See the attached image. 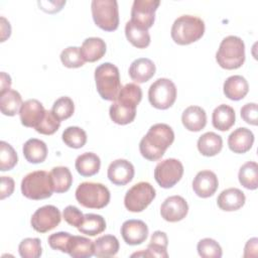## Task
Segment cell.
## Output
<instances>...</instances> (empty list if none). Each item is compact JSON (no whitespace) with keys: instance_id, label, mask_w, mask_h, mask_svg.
<instances>
[{"instance_id":"22","label":"cell","mask_w":258,"mask_h":258,"mask_svg":"<svg viewBox=\"0 0 258 258\" xmlns=\"http://www.w3.org/2000/svg\"><path fill=\"white\" fill-rule=\"evenodd\" d=\"M246 198L244 192L237 187H229L224 189L217 199L218 207L226 212L237 211L245 204Z\"/></svg>"},{"instance_id":"18","label":"cell","mask_w":258,"mask_h":258,"mask_svg":"<svg viewBox=\"0 0 258 258\" xmlns=\"http://www.w3.org/2000/svg\"><path fill=\"white\" fill-rule=\"evenodd\" d=\"M218 177L216 173L211 170L199 171L192 180V189L195 194L203 199L212 197L218 189Z\"/></svg>"},{"instance_id":"26","label":"cell","mask_w":258,"mask_h":258,"mask_svg":"<svg viewBox=\"0 0 258 258\" xmlns=\"http://www.w3.org/2000/svg\"><path fill=\"white\" fill-rule=\"evenodd\" d=\"M23 155L30 163H41L47 156L46 144L37 138H30L23 144Z\"/></svg>"},{"instance_id":"50","label":"cell","mask_w":258,"mask_h":258,"mask_svg":"<svg viewBox=\"0 0 258 258\" xmlns=\"http://www.w3.org/2000/svg\"><path fill=\"white\" fill-rule=\"evenodd\" d=\"M1 20V41H5L6 38H8L11 34V26L9 21H7L3 16L0 18Z\"/></svg>"},{"instance_id":"51","label":"cell","mask_w":258,"mask_h":258,"mask_svg":"<svg viewBox=\"0 0 258 258\" xmlns=\"http://www.w3.org/2000/svg\"><path fill=\"white\" fill-rule=\"evenodd\" d=\"M1 89H0V93L2 92H5L7 90L10 89V86H11V78L9 75H7L6 73L2 72L1 73Z\"/></svg>"},{"instance_id":"45","label":"cell","mask_w":258,"mask_h":258,"mask_svg":"<svg viewBox=\"0 0 258 258\" xmlns=\"http://www.w3.org/2000/svg\"><path fill=\"white\" fill-rule=\"evenodd\" d=\"M85 215L75 206H68L62 212L63 220L71 226L79 228L83 221Z\"/></svg>"},{"instance_id":"20","label":"cell","mask_w":258,"mask_h":258,"mask_svg":"<svg viewBox=\"0 0 258 258\" xmlns=\"http://www.w3.org/2000/svg\"><path fill=\"white\" fill-rule=\"evenodd\" d=\"M167 235L161 231H155L150 238V242L147 245V249L138 253H134L131 256H144V257H159L167 258Z\"/></svg>"},{"instance_id":"6","label":"cell","mask_w":258,"mask_h":258,"mask_svg":"<svg viewBox=\"0 0 258 258\" xmlns=\"http://www.w3.org/2000/svg\"><path fill=\"white\" fill-rule=\"evenodd\" d=\"M20 187L25 198L34 201L47 199L53 192L50 174L45 170H35L26 174Z\"/></svg>"},{"instance_id":"23","label":"cell","mask_w":258,"mask_h":258,"mask_svg":"<svg viewBox=\"0 0 258 258\" xmlns=\"http://www.w3.org/2000/svg\"><path fill=\"white\" fill-rule=\"evenodd\" d=\"M181 122L188 131H201L207 124L206 111L200 106H189L182 112Z\"/></svg>"},{"instance_id":"5","label":"cell","mask_w":258,"mask_h":258,"mask_svg":"<svg viewBox=\"0 0 258 258\" xmlns=\"http://www.w3.org/2000/svg\"><path fill=\"white\" fill-rule=\"evenodd\" d=\"M216 60L225 70H236L242 67L245 61L244 41L236 35L226 36L220 43Z\"/></svg>"},{"instance_id":"4","label":"cell","mask_w":258,"mask_h":258,"mask_svg":"<svg viewBox=\"0 0 258 258\" xmlns=\"http://www.w3.org/2000/svg\"><path fill=\"white\" fill-rule=\"evenodd\" d=\"M96 88L102 99L107 101H115L120 90L121 81L119 69L111 63L104 62L95 70Z\"/></svg>"},{"instance_id":"8","label":"cell","mask_w":258,"mask_h":258,"mask_svg":"<svg viewBox=\"0 0 258 258\" xmlns=\"http://www.w3.org/2000/svg\"><path fill=\"white\" fill-rule=\"evenodd\" d=\"M92 16L97 26L105 31H114L119 26V10L116 0H93Z\"/></svg>"},{"instance_id":"15","label":"cell","mask_w":258,"mask_h":258,"mask_svg":"<svg viewBox=\"0 0 258 258\" xmlns=\"http://www.w3.org/2000/svg\"><path fill=\"white\" fill-rule=\"evenodd\" d=\"M121 235L126 244L140 245L148 237V227L141 220H127L121 226Z\"/></svg>"},{"instance_id":"30","label":"cell","mask_w":258,"mask_h":258,"mask_svg":"<svg viewBox=\"0 0 258 258\" xmlns=\"http://www.w3.org/2000/svg\"><path fill=\"white\" fill-rule=\"evenodd\" d=\"M68 254L73 258H89L94 255V241L84 236H72Z\"/></svg>"},{"instance_id":"36","label":"cell","mask_w":258,"mask_h":258,"mask_svg":"<svg viewBox=\"0 0 258 258\" xmlns=\"http://www.w3.org/2000/svg\"><path fill=\"white\" fill-rule=\"evenodd\" d=\"M240 183L247 189H256L258 187V166L255 161L244 163L238 173Z\"/></svg>"},{"instance_id":"33","label":"cell","mask_w":258,"mask_h":258,"mask_svg":"<svg viewBox=\"0 0 258 258\" xmlns=\"http://www.w3.org/2000/svg\"><path fill=\"white\" fill-rule=\"evenodd\" d=\"M49 174L54 192L62 194L70 189L73 183V175L67 166H54Z\"/></svg>"},{"instance_id":"2","label":"cell","mask_w":258,"mask_h":258,"mask_svg":"<svg viewBox=\"0 0 258 258\" xmlns=\"http://www.w3.org/2000/svg\"><path fill=\"white\" fill-rule=\"evenodd\" d=\"M173 140L174 132L169 125L164 123L154 124L140 140V153L145 159L156 161L163 156L164 152L172 144Z\"/></svg>"},{"instance_id":"40","label":"cell","mask_w":258,"mask_h":258,"mask_svg":"<svg viewBox=\"0 0 258 258\" xmlns=\"http://www.w3.org/2000/svg\"><path fill=\"white\" fill-rule=\"evenodd\" d=\"M19 255L22 258H38L41 256V243L38 238H25L18 246Z\"/></svg>"},{"instance_id":"7","label":"cell","mask_w":258,"mask_h":258,"mask_svg":"<svg viewBox=\"0 0 258 258\" xmlns=\"http://www.w3.org/2000/svg\"><path fill=\"white\" fill-rule=\"evenodd\" d=\"M110 190L100 182L84 181L76 189V200L88 209H103L110 202Z\"/></svg>"},{"instance_id":"9","label":"cell","mask_w":258,"mask_h":258,"mask_svg":"<svg viewBox=\"0 0 258 258\" xmlns=\"http://www.w3.org/2000/svg\"><path fill=\"white\" fill-rule=\"evenodd\" d=\"M156 191L147 181H140L130 187L124 198L125 208L132 213L144 211L155 199Z\"/></svg>"},{"instance_id":"35","label":"cell","mask_w":258,"mask_h":258,"mask_svg":"<svg viewBox=\"0 0 258 258\" xmlns=\"http://www.w3.org/2000/svg\"><path fill=\"white\" fill-rule=\"evenodd\" d=\"M106 229V221L101 215L86 214L82 225L78 228L79 232L88 236H97Z\"/></svg>"},{"instance_id":"29","label":"cell","mask_w":258,"mask_h":258,"mask_svg":"<svg viewBox=\"0 0 258 258\" xmlns=\"http://www.w3.org/2000/svg\"><path fill=\"white\" fill-rule=\"evenodd\" d=\"M198 149L204 156H215L223 148V139L215 132H206L198 140Z\"/></svg>"},{"instance_id":"41","label":"cell","mask_w":258,"mask_h":258,"mask_svg":"<svg viewBox=\"0 0 258 258\" xmlns=\"http://www.w3.org/2000/svg\"><path fill=\"white\" fill-rule=\"evenodd\" d=\"M60 60L64 67L70 69L81 68L85 63L81 48L77 46H68L64 48L60 52Z\"/></svg>"},{"instance_id":"42","label":"cell","mask_w":258,"mask_h":258,"mask_svg":"<svg viewBox=\"0 0 258 258\" xmlns=\"http://www.w3.org/2000/svg\"><path fill=\"white\" fill-rule=\"evenodd\" d=\"M51 112L59 121L69 119L75 112V105L73 100L67 96L58 98L53 103Z\"/></svg>"},{"instance_id":"48","label":"cell","mask_w":258,"mask_h":258,"mask_svg":"<svg viewBox=\"0 0 258 258\" xmlns=\"http://www.w3.org/2000/svg\"><path fill=\"white\" fill-rule=\"evenodd\" d=\"M66 4V1H38L40 9L48 13H55L61 10V7Z\"/></svg>"},{"instance_id":"37","label":"cell","mask_w":258,"mask_h":258,"mask_svg":"<svg viewBox=\"0 0 258 258\" xmlns=\"http://www.w3.org/2000/svg\"><path fill=\"white\" fill-rule=\"evenodd\" d=\"M64 144L71 148H82L87 142V134L84 129L78 126H70L64 129L61 135Z\"/></svg>"},{"instance_id":"14","label":"cell","mask_w":258,"mask_h":258,"mask_svg":"<svg viewBox=\"0 0 258 258\" xmlns=\"http://www.w3.org/2000/svg\"><path fill=\"white\" fill-rule=\"evenodd\" d=\"M188 212L186 201L180 196H171L165 199L160 207V215L163 220L175 223L185 218Z\"/></svg>"},{"instance_id":"28","label":"cell","mask_w":258,"mask_h":258,"mask_svg":"<svg viewBox=\"0 0 258 258\" xmlns=\"http://www.w3.org/2000/svg\"><path fill=\"white\" fill-rule=\"evenodd\" d=\"M75 166L82 176H92L99 172L101 160L94 152H84L77 157Z\"/></svg>"},{"instance_id":"49","label":"cell","mask_w":258,"mask_h":258,"mask_svg":"<svg viewBox=\"0 0 258 258\" xmlns=\"http://www.w3.org/2000/svg\"><path fill=\"white\" fill-rule=\"evenodd\" d=\"M258 250V239L252 238L247 241L244 248V257H256Z\"/></svg>"},{"instance_id":"31","label":"cell","mask_w":258,"mask_h":258,"mask_svg":"<svg viewBox=\"0 0 258 258\" xmlns=\"http://www.w3.org/2000/svg\"><path fill=\"white\" fill-rule=\"evenodd\" d=\"M119 248V241L113 235H103L94 241V255L99 258L113 257Z\"/></svg>"},{"instance_id":"38","label":"cell","mask_w":258,"mask_h":258,"mask_svg":"<svg viewBox=\"0 0 258 258\" xmlns=\"http://www.w3.org/2000/svg\"><path fill=\"white\" fill-rule=\"evenodd\" d=\"M18 161L17 153L7 142H0V170L6 171L12 169Z\"/></svg>"},{"instance_id":"10","label":"cell","mask_w":258,"mask_h":258,"mask_svg":"<svg viewBox=\"0 0 258 258\" xmlns=\"http://www.w3.org/2000/svg\"><path fill=\"white\" fill-rule=\"evenodd\" d=\"M176 99V87L166 78L157 79L148 90L149 103L156 109L166 110L173 105Z\"/></svg>"},{"instance_id":"3","label":"cell","mask_w":258,"mask_h":258,"mask_svg":"<svg viewBox=\"0 0 258 258\" xmlns=\"http://www.w3.org/2000/svg\"><path fill=\"white\" fill-rule=\"evenodd\" d=\"M205 32V22L198 16L181 15L177 17L170 30L171 38L179 45H186L199 40Z\"/></svg>"},{"instance_id":"17","label":"cell","mask_w":258,"mask_h":258,"mask_svg":"<svg viewBox=\"0 0 258 258\" xmlns=\"http://www.w3.org/2000/svg\"><path fill=\"white\" fill-rule=\"evenodd\" d=\"M45 109L43 105L36 99H29L25 101L19 111L21 124L25 127L35 128L42 120Z\"/></svg>"},{"instance_id":"13","label":"cell","mask_w":258,"mask_h":258,"mask_svg":"<svg viewBox=\"0 0 258 258\" xmlns=\"http://www.w3.org/2000/svg\"><path fill=\"white\" fill-rule=\"evenodd\" d=\"M60 221L61 215L59 210L52 205H46L33 213L30 219V224L36 232L46 233L57 227Z\"/></svg>"},{"instance_id":"19","label":"cell","mask_w":258,"mask_h":258,"mask_svg":"<svg viewBox=\"0 0 258 258\" xmlns=\"http://www.w3.org/2000/svg\"><path fill=\"white\" fill-rule=\"evenodd\" d=\"M254 143L253 132L245 127H239L228 137V146L234 153H246Z\"/></svg>"},{"instance_id":"39","label":"cell","mask_w":258,"mask_h":258,"mask_svg":"<svg viewBox=\"0 0 258 258\" xmlns=\"http://www.w3.org/2000/svg\"><path fill=\"white\" fill-rule=\"evenodd\" d=\"M198 253L203 258H220L222 257V248L220 244L211 238H204L197 245Z\"/></svg>"},{"instance_id":"24","label":"cell","mask_w":258,"mask_h":258,"mask_svg":"<svg viewBox=\"0 0 258 258\" xmlns=\"http://www.w3.org/2000/svg\"><path fill=\"white\" fill-rule=\"evenodd\" d=\"M223 91L228 99L232 101H239L248 94L249 85L244 77L235 75L226 79L224 82Z\"/></svg>"},{"instance_id":"1","label":"cell","mask_w":258,"mask_h":258,"mask_svg":"<svg viewBox=\"0 0 258 258\" xmlns=\"http://www.w3.org/2000/svg\"><path fill=\"white\" fill-rule=\"evenodd\" d=\"M142 99L141 88L129 83L121 88L117 98L110 106L109 115L112 121L119 125H126L134 121L136 107Z\"/></svg>"},{"instance_id":"34","label":"cell","mask_w":258,"mask_h":258,"mask_svg":"<svg viewBox=\"0 0 258 258\" xmlns=\"http://www.w3.org/2000/svg\"><path fill=\"white\" fill-rule=\"evenodd\" d=\"M125 35L128 41L137 48H145L150 43L148 30L136 26L131 21H128L125 25Z\"/></svg>"},{"instance_id":"12","label":"cell","mask_w":258,"mask_h":258,"mask_svg":"<svg viewBox=\"0 0 258 258\" xmlns=\"http://www.w3.org/2000/svg\"><path fill=\"white\" fill-rule=\"evenodd\" d=\"M159 4V0H134L130 21L136 26L148 30L154 23L155 11Z\"/></svg>"},{"instance_id":"44","label":"cell","mask_w":258,"mask_h":258,"mask_svg":"<svg viewBox=\"0 0 258 258\" xmlns=\"http://www.w3.org/2000/svg\"><path fill=\"white\" fill-rule=\"evenodd\" d=\"M72 238V235L68 232H57L54 234H51L47 241L48 245L53 250H58L63 253H68V247L70 240Z\"/></svg>"},{"instance_id":"47","label":"cell","mask_w":258,"mask_h":258,"mask_svg":"<svg viewBox=\"0 0 258 258\" xmlns=\"http://www.w3.org/2000/svg\"><path fill=\"white\" fill-rule=\"evenodd\" d=\"M15 187L14 179L10 176H1V185H0V199L4 200L7 197H10Z\"/></svg>"},{"instance_id":"21","label":"cell","mask_w":258,"mask_h":258,"mask_svg":"<svg viewBox=\"0 0 258 258\" xmlns=\"http://www.w3.org/2000/svg\"><path fill=\"white\" fill-rule=\"evenodd\" d=\"M154 62L147 57H140L133 60L129 67V76L135 83L142 84L149 81L155 74Z\"/></svg>"},{"instance_id":"16","label":"cell","mask_w":258,"mask_h":258,"mask_svg":"<svg viewBox=\"0 0 258 258\" xmlns=\"http://www.w3.org/2000/svg\"><path fill=\"white\" fill-rule=\"evenodd\" d=\"M134 166L126 159H116L108 167L107 175L109 180L116 185H125L134 177Z\"/></svg>"},{"instance_id":"11","label":"cell","mask_w":258,"mask_h":258,"mask_svg":"<svg viewBox=\"0 0 258 258\" xmlns=\"http://www.w3.org/2000/svg\"><path fill=\"white\" fill-rule=\"evenodd\" d=\"M183 174L182 163L175 158H167L157 163L154 169V178L163 188L175 185Z\"/></svg>"},{"instance_id":"27","label":"cell","mask_w":258,"mask_h":258,"mask_svg":"<svg viewBox=\"0 0 258 258\" xmlns=\"http://www.w3.org/2000/svg\"><path fill=\"white\" fill-rule=\"evenodd\" d=\"M235 111L234 109L226 104L219 105L213 111L212 123L213 126L220 131H227L235 124Z\"/></svg>"},{"instance_id":"43","label":"cell","mask_w":258,"mask_h":258,"mask_svg":"<svg viewBox=\"0 0 258 258\" xmlns=\"http://www.w3.org/2000/svg\"><path fill=\"white\" fill-rule=\"evenodd\" d=\"M60 126V121L53 115L51 110H46L40 123L34 128L36 132L43 135H51L55 133Z\"/></svg>"},{"instance_id":"46","label":"cell","mask_w":258,"mask_h":258,"mask_svg":"<svg viewBox=\"0 0 258 258\" xmlns=\"http://www.w3.org/2000/svg\"><path fill=\"white\" fill-rule=\"evenodd\" d=\"M241 117L242 119L250 124L256 126L258 123V111L256 103H247L241 108Z\"/></svg>"},{"instance_id":"32","label":"cell","mask_w":258,"mask_h":258,"mask_svg":"<svg viewBox=\"0 0 258 258\" xmlns=\"http://www.w3.org/2000/svg\"><path fill=\"white\" fill-rule=\"evenodd\" d=\"M21 95L12 89L0 93V110L3 115L14 116L22 106Z\"/></svg>"},{"instance_id":"25","label":"cell","mask_w":258,"mask_h":258,"mask_svg":"<svg viewBox=\"0 0 258 258\" xmlns=\"http://www.w3.org/2000/svg\"><path fill=\"white\" fill-rule=\"evenodd\" d=\"M80 48L84 60L89 62L101 59L106 53V43L100 37L86 38Z\"/></svg>"}]
</instances>
